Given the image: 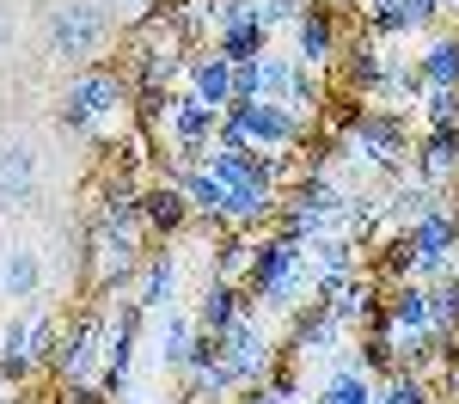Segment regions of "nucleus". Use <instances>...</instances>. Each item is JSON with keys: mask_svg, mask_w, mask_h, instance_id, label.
Masks as SVG:
<instances>
[{"mask_svg": "<svg viewBox=\"0 0 459 404\" xmlns=\"http://www.w3.org/2000/svg\"><path fill=\"white\" fill-rule=\"evenodd\" d=\"M196 404H203V399H196Z\"/></svg>", "mask_w": 459, "mask_h": 404, "instance_id": "nucleus-42", "label": "nucleus"}, {"mask_svg": "<svg viewBox=\"0 0 459 404\" xmlns=\"http://www.w3.org/2000/svg\"><path fill=\"white\" fill-rule=\"evenodd\" d=\"M343 349H350V325L325 300H307L288 319V362H337Z\"/></svg>", "mask_w": 459, "mask_h": 404, "instance_id": "nucleus-9", "label": "nucleus"}, {"mask_svg": "<svg viewBox=\"0 0 459 404\" xmlns=\"http://www.w3.org/2000/svg\"><path fill=\"white\" fill-rule=\"evenodd\" d=\"M454 392H459V367H454Z\"/></svg>", "mask_w": 459, "mask_h": 404, "instance_id": "nucleus-41", "label": "nucleus"}, {"mask_svg": "<svg viewBox=\"0 0 459 404\" xmlns=\"http://www.w3.org/2000/svg\"><path fill=\"white\" fill-rule=\"evenodd\" d=\"M386 325L392 337H411V331H429L435 325V306H429V282H392L386 288Z\"/></svg>", "mask_w": 459, "mask_h": 404, "instance_id": "nucleus-23", "label": "nucleus"}, {"mask_svg": "<svg viewBox=\"0 0 459 404\" xmlns=\"http://www.w3.org/2000/svg\"><path fill=\"white\" fill-rule=\"evenodd\" d=\"M417 110H423L429 129H454V123H459V86H429Z\"/></svg>", "mask_w": 459, "mask_h": 404, "instance_id": "nucleus-32", "label": "nucleus"}, {"mask_svg": "<svg viewBox=\"0 0 459 404\" xmlns=\"http://www.w3.org/2000/svg\"><path fill=\"white\" fill-rule=\"evenodd\" d=\"M221 116H227V123H239V129H246V142L257 147V153H294V147L313 135V123H307V116H294L288 105H264V99H233Z\"/></svg>", "mask_w": 459, "mask_h": 404, "instance_id": "nucleus-6", "label": "nucleus"}, {"mask_svg": "<svg viewBox=\"0 0 459 404\" xmlns=\"http://www.w3.org/2000/svg\"><path fill=\"white\" fill-rule=\"evenodd\" d=\"M142 239L147 233H117V227H92V252H86V276H92V288L105 294H123L135 288V276H142Z\"/></svg>", "mask_w": 459, "mask_h": 404, "instance_id": "nucleus-8", "label": "nucleus"}, {"mask_svg": "<svg viewBox=\"0 0 459 404\" xmlns=\"http://www.w3.org/2000/svg\"><path fill=\"white\" fill-rule=\"evenodd\" d=\"M129 110H135V80H129L123 68L92 62V68L68 73V92H62L56 123H62L68 135H105L110 123H123Z\"/></svg>", "mask_w": 459, "mask_h": 404, "instance_id": "nucleus-1", "label": "nucleus"}, {"mask_svg": "<svg viewBox=\"0 0 459 404\" xmlns=\"http://www.w3.org/2000/svg\"><path fill=\"white\" fill-rule=\"evenodd\" d=\"M196 313L190 306H166V313H147L142 325V362H153L160 374H184L190 362V343H196Z\"/></svg>", "mask_w": 459, "mask_h": 404, "instance_id": "nucleus-11", "label": "nucleus"}, {"mask_svg": "<svg viewBox=\"0 0 459 404\" xmlns=\"http://www.w3.org/2000/svg\"><path fill=\"white\" fill-rule=\"evenodd\" d=\"M294 62H307V68H331V62H343V25H337V13L313 0L300 19H294V49H288Z\"/></svg>", "mask_w": 459, "mask_h": 404, "instance_id": "nucleus-12", "label": "nucleus"}, {"mask_svg": "<svg viewBox=\"0 0 459 404\" xmlns=\"http://www.w3.org/2000/svg\"><path fill=\"white\" fill-rule=\"evenodd\" d=\"M62 404H117V399H110L99 380H80V386H62Z\"/></svg>", "mask_w": 459, "mask_h": 404, "instance_id": "nucleus-36", "label": "nucleus"}, {"mask_svg": "<svg viewBox=\"0 0 459 404\" xmlns=\"http://www.w3.org/2000/svg\"><path fill=\"white\" fill-rule=\"evenodd\" d=\"M411 166L447 196V184H459V123H454V129H423V142H417V153H411Z\"/></svg>", "mask_w": 459, "mask_h": 404, "instance_id": "nucleus-22", "label": "nucleus"}, {"mask_svg": "<svg viewBox=\"0 0 459 404\" xmlns=\"http://www.w3.org/2000/svg\"><path fill=\"white\" fill-rule=\"evenodd\" d=\"M331 153H343V166H361V172H380V178H398L404 159L417 153L411 142V123L404 110H380V105H361L350 116V129L337 135Z\"/></svg>", "mask_w": 459, "mask_h": 404, "instance_id": "nucleus-2", "label": "nucleus"}, {"mask_svg": "<svg viewBox=\"0 0 459 404\" xmlns=\"http://www.w3.org/2000/svg\"><path fill=\"white\" fill-rule=\"evenodd\" d=\"M43 252L37 245H0V300H13V306H31L37 294H43Z\"/></svg>", "mask_w": 459, "mask_h": 404, "instance_id": "nucleus-18", "label": "nucleus"}, {"mask_svg": "<svg viewBox=\"0 0 459 404\" xmlns=\"http://www.w3.org/2000/svg\"><path fill=\"white\" fill-rule=\"evenodd\" d=\"M417 68H423L429 86H459V31H435L423 43V56H417Z\"/></svg>", "mask_w": 459, "mask_h": 404, "instance_id": "nucleus-25", "label": "nucleus"}, {"mask_svg": "<svg viewBox=\"0 0 459 404\" xmlns=\"http://www.w3.org/2000/svg\"><path fill=\"white\" fill-rule=\"evenodd\" d=\"M429 306H435V343H454L459 337V270L454 276H441V282H429Z\"/></svg>", "mask_w": 459, "mask_h": 404, "instance_id": "nucleus-28", "label": "nucleus"}, {"mask_svg": "<svg viewBox=\"0 0 459 404\" xmlns=\"http://www.w3.org/2000/svg\"><path fill=\"white\" fill-rule=\"evenodd\" d=\"M441 13H454V19H459V0H441Z\"/></svg>", "mask_w": 459, "mask_h": 404, "instance_id": "nucleus-40", "label": "nucleus"}, {"mask_svg": "<svg viewBox=\"0 0 459 404\" xmlns=\"http://www.w3.org/2000/svg\"><path fill=\"white\" fill-rule=\"evenodd\" d=\"M380 404H435V386H429V374L392 367L386 380H380Z\"/></svg>", "mask_w": 459, "mask_h": 404, "instance_id": "nucleus-30", "label": "nucleus"}, {"mask_svg": "<svg viewBox=\"0 0 459 404\" xmlns=\"http://www.w3.org/2000/svg\"><path fill=\"white\" fill-rule=\"evenodd\" d=\"M404 233H411V252H417V282H441L459 270V209L447 196L423 220H411Z\"/></svg>", "mask_w": 459, "mask_h": 404, "instance_id": "nucleus-7", "label": "nucleus"}, {"mask_svg": "<svg viewBox=\"0 0 459 404\" xmlns=\"http://www.w3.org/2000/svg\"><path fill=\"white\" fill-rule=\"evenodd\" d=\"M214 129H221V110H209L196 92L178 86L166 99V116H160V142L172 147V166H203L214 153Z\"/></svg>", "mask_w": 459, "mask_h": 404, "instance_id": "nucleus-4", "label": "nucleus"}, {"mask_svg": "<svg viewBox=\"0 0 459 404\" xmlns=\"http://www.w3.org/2000/svg\"><path fill=\"white\" fill-rule=\"evenodd\" d=\"M123 404H196V392H147V386H135Z\"/></svg>", "mask_w": 459, "mask_h": 404, "instance_id": "nucleus-37", "label": "nucleus"}, {"mask_svg": "<svg viewBox=\"0 0 459 404\" xmlns=\"http://www.w3.org/2000/svg\"><path fill=\"white\" fill-rule=\"evenodd\" d=\"M172 178L184 184V196H190V209H196V220H209V227H221V215H227V184H214L203 166H172Z\"/></svg>", "mask_w": 459, "mask_h": 404, "instance_id": "nucleus-24", "label": "nucleus"}, {"mask_svg": "<svg viewBox=\"0 0 459 404\" xmlns=\"http://www.w3.org/2000/svg\"><path fill=\"white\" fill-rule=\"evenodd\" d=\"M196 220V209H190V196H184V184L166 172V178L142 184V227L147 239H178L184 227Z\"/></svg>", "mask_w": 459, "mask_h": 404, "instance_id": "nucleus-14", "label": "nucleus"}, {"mask_svg": "<svg viewBox=\"0 0 459 404\" xmlns=\"http://www.w3.org/2000/svg\"><path fill=\"white\" fill-rule=\"evenodd\" d=\"M392 68H398V62H392L374 37H355V43H343V86H350L361 105H374V99L386 92Z\"/></svg>", "mask_w": 459, "mask_h": 404, "instance_id": "nucleus-17", "label": "nucleus"}, {"mask_svg": "<svg viewBox=\"0 0 459 404\" xmlns=\"http://www.w3.org/2000/svg\"><path fill=\"white\" fill-rule=\"evenodd\" d=\"M184 92H196L209 110H227L233 105V62L214 56V49H196V56L184 62Z\"/></svg>", "mask_w": 459, "mask_h": 404, "instance_id": "nucleus-21", "label": "nucleus"}, {"mask_svg": "<svg viewBox=\"0 0 459 404\" xmlns=\"http://www.w3.org/2000/svg\"><path fill=\"white\" fill-rule=\"evenodd\" d=\"M227 362V343L214 337V331H196V343H190V362H184V380H196V374H209V367Z\"/></svg>", "mask_w": 459, "mask_h": 404, "instance_id": "nucleus-33", "label": "nucleus"}, {"mask_svg": "<svg viewBox=\"0 0 459 404\" xmlns=\"http://www.w3.org/2000/svg\"><path fill=\"white\" fill-rule=\"evenodd\" d=\"M209 49H214V56H227V62L239 68V62H257V56H264V49H276V43H270V25H264V19H251V25H233V31H221Z\"/></svg>", "mask_w": 459, "mask_h": 404, "instance_id": "nucleus-26", "label": "nucleus"}, {"mask_svg": "<svg viewBox=\"0 0 459 404\" xmlns=\"http://www.w3.org/2000/svg\"><path fill=\"white\" fill-rule=\"evenodd\" d=\"M56 337H62L56 313H49L43 300H31V306H19V313L0 325V356H31V362L49 367V349H56Z\"/></svg>", "mask_w": 459, "mask_h": 404, "instance_id": "nucleus-13", "label": "nucleus"}, {"mask_svg": "<svg viewBox=\"0 0 459 404\" xmlns=\"http://www.w3.org/2000/svg\"><path fill=\"white\" fill-rule=\"evenodd\" d=\"M190 313H196V325H203V331H214V337H227V331L239 325L246 313H257V306H251L246 282H227V276H209V282H203V294L190 300Z\"/></svg>", "mask_w": 459, "mask_h": 404, "instance_id": "nucleus-16", "label": "nucleus"}, {"mask_svg": "<svg viewBox=\"0 0 459 404\" xmlns=\"http://www.w3.org/2000/svg\"><path fill=\"white\" fill-rule=\"evenodd\" d=\"M117 37V6L110 0H56L49 19H43V43L56 62L74 68H92V56Z\"/></svg>", "mask_w": 459, "mask_h": 404, "instance_id": "nucleus-3", "label": "nucleus"}, {"mask_svg": "<svg viewBox=\"0 0 459 404\" xmlns=\"http://www.w3.org/2000/svg\"><path fill=\"white\" fill-rule=\"evenodd\" d=\"M6 43H13V25H6V19H0V56H6Z\"/></svg>", "mask_w": 459, "mask_h": 404, "instance_id": "nucleus-39", "label": "nucleus"}, {"mask_svg": "<svg viewBox=\"0 0 459 404\" xmlns=\"http://www.w3.org/2000/svg\"><path fill=\"white\" fill-rule=\"evenodd\" d=\"M355 19H361V31L374 37V43H386V37H411V31H429V25H435L417 0H361Z\"/></svg>", "mask_w": 459, "mask_h": 404, "instance_id": "nucleus-19", "label": "nucleus"}, {"mask_svg": "<svg viewBox=\"0 0 459 404\" xmlns=\"http://www.w3.org/2000/svg\"><path fill=\"white\" fill-rule=\"evenodd\" d=\"M313 0H257V19L270 25V31H294V19L307 13Z\"/></svg>", "mask_w": 459, "mask_h": 404, "instance_id": "nucleus-34", "label": "nucleus"}, {"mask_svg": "<svg viewBox=\"0 0 459 404\" xmlns=\"http://www.w3.org/2000/svg\"><path fill=\"white\" fill-rule=\"evenodd\" d=\"M49 367L62 386H80V380H99L105 374V306L99 313H74L56 349H49Z\"/></svg>", "mask_w": 459, "mask_h": 404, "instance_id": "nucleus-5", "label": "nucleus"}, {"mask_svg": "<svg viewBox=\"0 0 459 404\" xmlns=\"http://www.w3.org/2000/svg\"><path fill=\"white\" fill-rule=\"evenodd\" d=\"M37 178H43L37 147L31 142H0V209L31 202V196H37Z\"/></svg>", "mask_w": 459, "mask_h": 404, "instance_id": "nucleus-20", "label": "nucleus"}, {"mask_svg": "<svg viewBox=\"0 0 459 404\" xmlns=\"http://www.w3.org/2000/svg\"><path fill=\"white\" fill-rule=\"evenodd\" d=\"M288 80H294V56L288 49H264L257 56V99L264 105H288Z\"/></svg>", "mask_w": 459, "mask_h": 404, "instance_id": "nucleus-29", "label": "nucleus"}, {"mask_svg": "<svg viewBox=\"0 0 459 404\" xmlns=\"http://www.w3.org/2000/svg\"><path fill=\"white\" fill-rule=\"evenodd\" d=\"M43 362H31V356H0V386H25Z\"/></svg>", "mask_w": 459, "mask_h": 404, "instance_id": "nucleus-35", "label": "nucleus"}, {"mask_svg": "<svg viewBox=\"0 0 459 404\" xmlns=\"http://www.w3.org/2000/svg\"><path fill=\"white\" fill-rule=\"evenodd\" d=\"M221 343H227V367H233L246 386H264V380H270V367L282 362V337H276L270 319H257V313H246V319L227 331Z\"/></svg>", "mask_w": 459, "mask_h": 404, "instance_id": "nucleus-10", "label": "nucleus"}, {"mask_svg": "<svg viewBox=\"0 0 459 404\" xmlns=\"http://www.w3.org/2000/svg\"><path fill=\"white\" fill-rule=\"evenodd\" d=\"M184 386H190V392H196L203 404H227L233 392H239V386H246V380H239V374H233L227 362H221V367H209V374H196V380H184Z\"/></svg>", "mask_w": 459, "mask_h": 404, "instance_id": "nucleus-31", "label": "nucleus"}, {"mask_svg": "<svg viewBox=\"0 0 459 404\" xmlns=\"http://www.w3.org/2000/svg\"><path fill=\"white\" fill-rule=\"evenodd\" d=\"M135 300H142V313H166V306H184V257L172 252V239L160 245V252H147L142 276H135Z\"/></svg>", "mask_w": 459, "mask_h": 404, "instance_id": "nucleus-15", "label": "nucleus"}, {"mask_svg": "<svg viewBox=\"0 0 459 404\" xmlns=\"http://www.w3.org/2000/svg\"><path fill=\"white\" fill-rule=\"evenodd\" d=\"M110 6H117V13H129V19H147L160 0H110Z\"/></svg>", "mask_w": 459, "mask_h": 404, "instance_id": "nucleus-38", "label": "nucleus"}, {"mask_svg": "<svg viewBox=\"0 0 459 404\" xmlns=\"http://www.w3.org/2000/svg\"><path fill=\"white\" fill-rule=\"evenodd\" d=\"M288 110L294 116H325V68H307V62H294V80H288Z\"/></svg>", "mask_w": 459, "mask_h": 404, "instance_id": "nucleus-27", "label": "nucleus"}]
</instances>
